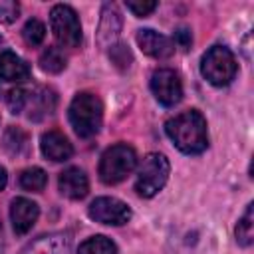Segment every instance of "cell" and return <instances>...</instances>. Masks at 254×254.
Returning a JSON list of instances; mask_svg holds the SVG:
<instances>
[{"instance_id":"1","label":"cell","mask_w":254,"mask_h":254,"mask_svg":"<svg viewBox=\"0 0 254 254\" xmlns=\"http://www.w3.org/2000/svg\"><path fill=\"white\" fill-rule=\"evenodd\" d=\"M165 131L175 147L187 155H198L208 147L206 121L200 111L190 109L171 117L165 123Z\"/></svg>"},{"instance_id":"2","label":"cell","mask_w":254,"mask_h":254,"mask_svg":"<svg viewBox=\"0 0 254 254\" xmlns=\"http://www.w3.org/2000/svg\"><path fill=\"white\" fill-rule=\"evenodd\" d=\"M101 121H103V105L95 93L81 91L71 99L69 123L79 137L83 139L93 137L101 127Z\"/></svg>"},{"instance_id":"3","label":"cell","mask_w":254,"mask_h":254,"mask_svg":"<svg viewBox=\"0 0 254 254\" xmlns=\"http://www.w3.org/2000/svg\"><path fill=\"white\" fill-rule=\"evenodd\" d=\"M236 71H238L236 58L226 46H212L200 60L202 77L216 87L228 85L234 79Z\"/></svg>"},{"instance_id":"4","label":"cell","mask_w":254,"mask_h":254,"mask_svg":"<svg viewBox=\"0 0 254 254\" xmlns=\"http://www.w3.org/2000/svg\"><path fill=\"white\" fill-rule=\"evenodd\" d=\"M137 165V155L133 147L117 143L109 147L99 159V179L105 185H117L131 175Z\"/></svg>"},{"instance_id":"5","label":"cell","mask_w":254,"mask_h":254,"mask_svg":"<svg viewBox=\"0 0 254 254\" xmlns=\"http://www.w3.org/2000/svg\"><path fill=\"white\" fill-rule=\"evenodd\" d=\"M169 173H171L169 159L161 153H149L137 171V181H135L137 194L143 198L155 196L165 187Z\"/></svg>"},{"instance_id":"6","label":"cell","mask_w":254,"mask_h":254,"mask_svg":"<svg viewBox=\"0 0 254 254\" xmlns=\"http://www.w3.org/2000/svg\"><path fill=\"white\" fill-rule=\"evenodd\" d=\"M50 26L62 48H77L81 44V24L71 6L56 4L50 12Z\"/></svg>"},{"instance_id":"7","label":"cell","mask_w":254,"mask_h":254,"mask_svg":"<svg viewBox=\"0 0 254 254\" xmlns=\"http://www.w3.org/2000/svg\"><path fill=\"white\" fill-rule=\"evenodd\" d=\"M87 214H89L91 220H95L99 224H109V226H121V224L131 220V208L115 196L95 198L89 204Z\"/></svg>"},{"instance_id":"8","label":"cell","mask_w":254,"mask_h":254,"mask_svg":"<svg viewBox=\"0 0 254 254\" xmlns=\"http://www.w3.org/2000/svg\"><path fill=\"white\" fill-rule=\"evenodd\" d=\"M151 91L161 105L165 107L177 105L183 97V83H181L179 73L169 67L157 69L151 75Z\"/></svg>"},{"instance_id":"9","label":"cell","mask_w":254,"mask_h":254,"mask_svg":"<svg viewBox=\"0 0 254 254\" xmlns=\"http://www.w3.org/2000/svg\"><path fill=\"white\" fill-rule=\"evenodd\" d=\"M20 254H71V236L67 232L42 234L28 242Z\"/></svg>"},{"instance_id":"10","label":"cell","mask_w":254,"mask_h":254,"mask_svg":"<svg viewBox=\"0 0 254 254\" xmlns=\"http://www.w3.org/2000/svg\"><path fill=\"white\" fill-rule=\"evenodd\" d=\"M38 214H40V208L34 200L24 198V196L14 198L12 204H10V220H12L14 232L20 234V236L30 232L32 226L38 220Z\"/></svg>"},{"instance_id":"11","label":"cell","mask_w":254,"mask_h":254,"mask_svg":"<svg viewBox=\"0 0 254 254\" xmlns=\"http://www.w3.org/2000/svg\"><path fill=\"white\" fill-rule=\"evenodd\" d=\"M137 44L143 50V54L155 58V60H165L175 54V44L171 38L155 32V30H139L137 32Z\"/></svg>"},{"instance_id":"12","label":"cell","mask_w":254,"mask_h":254,"mask_svg":"<svg viewBox=\"0 0 254 254\" xmlns=\"http://www.w3.org/2000/svg\"><path fill=\"white\" fill-rule=\"evenodd\" d=\"M121 14L115 8V4H105L101 10V20L97 28V44L101 48H113L119 32H121Z\"/></svg>"},{"instance_id":"13","label":"cell","mask_w":254,"mask_h":254,"mask_svg":"<svg viewBox=\"0 0 254 254\" xmlns=\"http://www.w3.org/2000/svg\"><path fill=\"white\" fill-rule=\"evenodd\" d=\"M58 187H60V192L64 196H67L71 200H79L87 194L89 181H87V175L79 167H69L60 175Z\"/></svg>"},{"instance_id":"14","label":"cell","mask_w":254,"mask_h":254,"mask_svg":"<svg viewBox=\"0 0 254 254\" xmlns=\"http://www.w3.org/2000/svg\"><path fill=\"white\" fill-rule=\"evenodd\" d=\"M40 149H42L44 157L50 159V161H54V163L67 161L71 157V153H73L71 143L60 131H48V133H44L42 139H40Z\"/></svg>"},{"instance_id":"15","label":"cell","mask_w":254,"mask_h":254,"mask_svg":"<svg viewBox=\"0 0 254 254\" xmlns=\"http://www.w3.org/2000/svg\"><path fill=\"white\" fill-rule=\"evenodd\" d=\"M0 77L4 81H26L30 77V65L14 52L0 54Z\"/></svg>"},{"instance_id":"16","label":"cell","mask_w":254,"mask_h":254,"mask_svg":"<svg viewBox=\"0 0 254 254\" xmlns=\"http://www.w3.org/2000/svg\"><path fill=\"white\" fill-rule=\"evenodd\" d=\"M26 109L30 111L28 113L30 119H42V117L54 113V109H56V95H54V91L46 89V87L36 89V91H28Z\"/></svg>"},{"instance_id":"17","label":"cell","mask_w":254,"mask_h":254,"mask_svg":"<svg viewBox=\"0 0 254 254\" xmlns=\"http://www.w3.org/2000/svg\"><path fill=\"white\" fill-rule=\"evenodd\" d=\"M2 147L8 155L12 157H22L28 153L30 149V139H28V133L20 127H8L4 131V137H2Z\"/></svg>"},{"instance_id":"18","label":"cell","mask_w":254,"mask_h":254,"mask_svg":"<svg viewBox=\"0 0 254 254\" xmlns=\"http://www.w3.org/2000/svg\"><path fill=\"white\" fill-rule=\"evenodd\" d=\"M234 234H236V242L244 248H248L254 242V204L252 202H248L244 214L240 216Z\"/></svg>"},{"instance_id":"19","label":"cell","mask_w":254,"mask_h":254,"mask_svg":"<svg viewBox=\"0 0 254 254\" xmlns=\"http://www.w3.org/2000/svg\"><path fill=\"white\" fill-rule=\"evenodd\" d=\"M67 65V58L60 48H46L40 56V67L48 73H60Z\"/></svg>"},{"instance_id":"20","label":"cell","mask_w":254,"mask_h":254,"mask_svg":"<svg viewBox=\"0 0 254 254\" xmlns=\"http://www.w3.org/2000/svg\"><path fill=\"white\" fill-rule=\"evenodd\" d=\"M77 254H117V246L107 236H91L85 242L79 244Z\"/></svg>"},{"instance_id":"21","label":"cell","mask_w":254,"mask_h":254,"mask_svg":"<svg viewBox=\"0 0 254 254\" xmlns=\"http://www.w3.org/2000/svg\"><path fill=\"white\" fill-rule=\"evenodd\" d=\"M48 185V175L44 169L40 167H32V169H26L22 171L20 175V187L24 190H32V192H40L44 190Z\"/></svg>"},{"instance_id":"22","label":"cell","mask_w":254,"mask_h":254,"mask_svg":"<svg viewBox=\"0 0 254 254\" xmlns=\"http://www.w3.org/2000/svg\"><path fill=\"white\" fill-rule=\"evenodd\" d=\"M22 36H24L28 46H40L44 42V38H46V26L40 20L32 18V20L26 22V26L22 30Z\"/></svg>"},{"instance_id":"23","label":"cell","mask_w":254,"mask_h":254,"mask_svg":"<svg viewBox=\"0 0 254 254\" xmlns=\"http://www.w3.org/2000/svg\"><path fill=\"white\" fill-rule=\"evenodd\" d=\"M6 103H8L12 113H22L26 109V103H28V91L22 89V87L10 89L8 95H6Z\"/></svg>"},{"instance_id":"24","label":"cell","mask_w":254,"mask_h":254,"mask_svg":"<svg viewBox=\"0 0 254 254\" xmlns=\"http://www.w3.org/2000/svg\"><path fill=\"white\" fill-rule=\"evenodd\" d=\"M125 6H127L135 16L145 18V16H149V14L157 8V2H155V0H127Z\"/></svg>"},{"instance_id":"25","label":"cell","mask_w":254,"mask_h":254,"mask_svg":"<svg viewBox=\"0 0 254 254\" xmlns=\"http://www.w3.org/2000/svg\"><path fill=\"white\" fill-rule=\"evenodd\" d=\"M20 14V4L14 0H0V22L12 24Z\"/></svg>"},{"instance_id":"26","label":"cell","mask_w":254,"mask_h":254,"mask_svg":"<svg viewBox=\"0 0 254 254\" xmlns=\"http://www.w3.org/2000/svg\"><path fill=\"white\" fill-rule=\"evenodd\" d=\"M109 56H111V60H113V64L115 65H119V67H129V64H131V52L127 50V46H123V44H115L113 48H109Z\"/></svg>"},{"instance_id":"27","label":"cell","mask_w":254,"mask_h":254,"mask_svg":"<svg viewBox=\"0 0 254 254\" xmlns=\"http://www.w3.org/2000/svg\"><path fill=\"white\" fill-rule=\"evenodd\" d=\"M175 46H179L181 50H189L190 48V44H192V34H190V30L189 28H177L175 30V42H173Z\"/></svg>"},{"instance_id":"28","label":"cell","mask_w":254,"mask_h":254,"mask_svg":"<svg viewBox=\"0 0 254 254\" xmlns=\"http://www.w3.org/2000/svg\"><path fill=\"white\" fill-rule=\"evenodd\" d=\"M6 183H8V175H6V169L0 165V190L6 187Z\"/></svg>"},{"instance_id":"29","label":"cell","mask_w":254,"mask_h":254,"mask_svg":"<svg viewBox=\"0 0 254 254\" xmlns=\"http://www.w3.org/2000/svg\"><path fill=\"white\" fill-rule=\"evenodd\" d=\"M4 252V234H2V222H0V254Z\"/></svg>"}]
</instances>
